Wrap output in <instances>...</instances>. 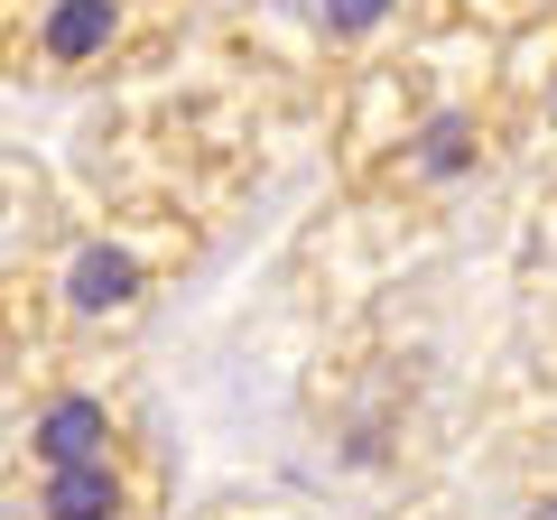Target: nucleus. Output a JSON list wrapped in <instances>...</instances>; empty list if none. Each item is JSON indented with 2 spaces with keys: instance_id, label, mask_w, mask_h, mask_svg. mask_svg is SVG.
Segmentation results:
<instances>
[{
  "instance_id": "9d476101",
  "label": "nucleus",
  "mask_w": 557,
  "mask_h": 520,
  "mask_svg": "<svg viewBox=\"0 0 557 520\" xmlns=\"http://www.w3.org/2000/svg\"><path fill=\"white\" fill-rule=\"evenodd\" d=\"M38 362H47V344H38V317H28V270L0 260V381L20 391Z\"/></svg>"
},
{
  "instance_id": "ddd939ff",
  "label": "nucleus",
  "mask_w": 557,
  "mask_h": 520,
  "mask_svg": "<svg viewBox=\"0 0 557 520\" xmlns=\"http://www.w3.org/2000/svg\"><path fill=\"white\" fill-rule=\"evenodd\" d=\"M362 520H456L446 502H391V511H362Z\"/></svg>"
},
{
  "instance_id": "f8f14e48",
  "label": "nucleus",
  "mask_w": 557,
  "mask_h": 520,
  "mask_svg": "<svg viewBox=\"0 0 557 520\" xmlns=\"http://www.w3.org/2000/svg\"><path fill=\"white\" fill-rule=\"evenodd\" d=\"M168 520H177V511H168ZM186 520H278V511H270V502H205V511H186Z\"/></svg>"
},
{
  "instance_id": "20e7f679",
  "label": "nucleus",
  "mask_w": 557,
  "mask_h": 520,
  "mask_svg": "<svg viewBox=\"0 0 557 520\" xmlns=\"http://www.w3.org/2000/svg\"><path fill=\"white\" fill-rule=\"evenodd\" d=\"M149 400H139V381L121 372V354H57L10 391V428H0V493L28 474H57V465H84L102 446L139 437Z\"/></svg>"
},
{
  "instance_id": "423d86ee",
  "label": "nucleus",
  "mask_w": 557,
  "mask_h": 520,
  "mask_svg": "<svg viewBox=\"0 0 557 520\" xmlns=\"http://www.w3.org/2000/svg\"><path fill=\"white\" fill-rule=\"evenodd\" d=\"M307 28V65H325V84L362 75L372 57L409 47V0H288Z\"/></svg>"
},
{
  "instance_id": "39448f33",
  "label": "nucleus",
  "mask_w": 557,
  "mask_h": 520,
  "mask_svg": "<svg viewBox=\"0 0 557 520\" xmlns=\"http://www.w3.org/2000/svg\"><path fill=\"white\" fill-rule=\"evenodd\" d=\"M168 511H177V465H168L159 428L0 493V520H168Z\"/></svg>"
},
{
  "instance_id": "7ed1b4c3",
  "label": "nucleus",
  "mask_w": 557,
  "mask_h": 520,
  "mask_svg": "<svg viewBox=\"0 0 557 520\" xmlns=\"http://www.w3.org/2000/svg\"><path fill=\"white\" fill-rule=\"evenodd\" d=\"M205 0H20L0 10V84L20 94H112L159 75L196 38Z\"/></svg>"
},
{
  "instance_id": "f03ea898",
  "label": "nucleus",
  "mask_w": 557,
  "mask_h": 520,
  "mask_svg": "<svg viewBox=\"0 0 557 520\" xmlns=\"http://www.w3.org/2000/svg\"><path fill=\"white\" fill-rule=\"evenodd\" d=\"M196 205H102V214H57L47 242L20 260L28 317H38L47 362L57 354H121L131 325L196 270Z\"/></svg>"
},
{
  "instance_id": "6e6552de",
  "label": "nucleus",
  "mask_w": 557,
  "mask_h": 520,
  "mask_svg": "<svg viewBox=\"0 0 557 520\" xmlns=\"http://www.w3.org/2000/svg\"><path fill=\"white\" fill-rule=\"evenodd\" d=\"M57 223V186L38 159H0V260H28Z\"/></svg>"
},
{
  "instance_id": "f257e3e1",
  "label": "nucleus",
  "mask_w": 557,
  "mask_h": 520,
  "mask_svg": "<svg viewBox=\"0 0 557 520\" xmlns=\"http://www.w3.org/2000/svg\"><path fill=\"white\" fill-rule=\"evenodd\" d=\"M520 131L502 102L493 65L474 84H446L428 57L391 47L362 75L335 84V177L354 205L381 214H446L474 186H493L511 168Z\"/></svg>"
},
{
  "instance_id": "4468645a",
  "label": "nucleus",
  "mask_w": 557,
  "mask_h": 520,
  "mask_svg": "<svg viewBox=\"0 0 557 520\" xmlns=\"http://www.w3.org/2000/svg\"><path fill=\"white\" fill-rule=\"evenodd\" d=\"M0 10H20V0H0Z\"/></svg>"
},
{
  "instance_id": "9b49d317",
  "label": "nucleus",
  "mask_w": 557,
  "mask_h": 520,
  "mask_svg": "<svg viewBox=\"0 0 557 520\" xmlns=\"http://www.w3.org/2000/svg\"><path fill=\"white\" fill-rule=\"evenodd\" d=\"M493 520H557V456H548V465H520V474L502 483Z\"/></svg>"
},
{
  "instance_id": "0eeeda50",
  "label": "nucleus",
  "mask_w": 557,
  "mask_h": 520,
  "mask_svg": "<svg viewBox=\"0 0 557 520\" xmlns=\"http://www.w3.org/2000/svg\"><path fill=\"white\" fill-rule=\"evenodd\" d=\"M493 57H502L493 84H502V102H511L520 149H530V140H557V0H539L511 38H493Z\"/></svg>"
},
{
  "instance_id": "1a4fd4ad",
  "label": "nucleus",
  "mask_w": 557,
  "mask_h": 520,
  "mask_svg": "<svg viewBox=\"0 0 557 520\" xmlns=\"http://www.w3.org/2000/svg\"><path fill=\"white\" fill-rule=\"evenodd\" d=\"M539 0H409V38L418 47H437V38H511L520 20H530Z\"/></svg>"
}]
</instances>
